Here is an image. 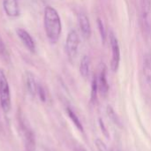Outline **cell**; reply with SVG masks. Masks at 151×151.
Masks as SVG:
<instances>
[{
  "mask_svg": "<svg viewBox=\"0 0 151 151\" xmlns=\"http://www.w3.org/2000/svg\"><path fill=\"white\" fill-rule=\"evenodd\" d=\"M43 24L48 40L51 43H57L61 35L62 24L58 12L52 6L45 7Z\"/></svg>",
  "mask_w": 151,
  "mask_h": 151,
  "instance_id": "6da1fadb",
  "label": "cell"
},
{
  "mask_svg": "<svg viewBox=\"0 0 151 151\" xmlns=\"http://www.w3.org/2000/svg\"><path fill=\"white\" fill-rule=\"evenodd\" d=\"M19 128L20 132L23 135V140L25 142V146L28 151H34L35 148V140L34 133L28 125L27 119L23 117L19 118Z\"/></svg>",
  "mask_w": 151,
  "mask_h": 151,
  "instance_id": "3957f363",
  "label": "cell"
},
{
  "mask_svg": "<svg viewBox=\"0 0 151 151\" xmlns=\"http://www.w3.org/2000/svg\"><path fill=\"white\" fill-rule=\"evenodd\" d=\"M97 92H98L97 77L96 76H94V78L92 80V84H91V102L92 103H95L96 101Z\"/></svg>",
  "mask_w": 151,
  "mask_h": 151,
  "instance_id": "2e32d148",
  "label": "cell"
},
{
  "mask_svg": "<svg viewBox=\"0 0 151 151\" xmlns=\"http://www.w3.org/2000/svg\"><path fill=\"white\" fill-rule=\"evenodd\" d=\"M78 22L83 37L85 39H88L91 35V25L89 19L85 13L80 12L78 14Z\"/></svg>",
  "mask_w": 151,
  "mask_h": 151,
  "instance_id": "9c48e42d",
  "label": "cell"
},
{
  "mask_svg": "<svg viewBox=\"0 0 151 151\" xmlns=\"http://www.w3.org/2000/svg\"><path fill=\"white\" fill-rule=\"evenodd\" d=\"M75 151H85L84 150H82V149H77Z\"/></svg>",
  "mask_w": 151,
  "mask_h": 151,
  "instance_id": "7402d4cb",
  "label": "cell"
},
{
  "mask_svg": "<svg viewBox=\"0 0 151 151\" xmlns=\"http://www.w3.org/2000/svg\"><path fill=\"white\" fill-rule=\"evenodd\" d=\"M16 34L19 39L22 42L23 45L32 53L35 52V42L30 34L23 28H17Z\"/></svg>",
  "mask_w": 151,
  "mask_h": 151,
  "instance_id": "8992f818",
  "label": "cell"
},
{
  "mask_svg": "<svg viewBox=\"0 0 151 151\" xmlns=\"http://www.w3.org/2000/svg\"><path fill=\"white\" fill-rule=\"evenodd\" d=\"M0 55L2 56L3 58H4L5 60H7L9 58V53L7 51V49L5 47L4 42H3L1 36H0Z\"/></svg>",
  "mask_w": 151,
  "mask_h": 151,
  "instance_id": "e0dca14e",
  "label": "cell"
},
{
  "mask_svg": "<svg viewBox=\"0 0 151 151\" xmlns=\"http://www.w3.org/2000/svg\"><path fill=\"white\" fill-rule=\"evenodd\" d=\"M90 58L87 55L83 56L81 60V64H80V73L81 75L83 78H88L89 75V71H90Z\"/></svg>",
  "mask_w": 151,
  "mask_h": 151,
  "instance_id": "7c38bea8",
  "label": "cell"
},
{
  "mask_svg": "<svg viewBox=\"0 0 151 151\" xmlns=\"http://www.w3.org/2000/svg\"><path fill=\"white\" fill-rule=\"evenodd\" d=\"M142 14L143 27L146 31L151 30V4L150 0L142 1Z\"/></svg>",
  "mask_w": 151,
  "mask_h": 151,
  "instance_id": "52a82bcc",
  "label": "cell"
},
{
  "mask_svg": "<svg viewBox=\"0 0 151 151\" xmlns=\"http://www.w3.org/2000/svg\"><path fill=\"white\" fill-rule=\"evenodd\" d=\"M144 75L148 83L151 84V59L147 58L144 61Z\"/></svg>",
  "mask_w": 151,
  "mask_h": 151,
  "instance_id": "9a60e30c",
  "label": "cell"
},
{
  "mask_svg": "<svg viewBox=\"0 0 151 151\" xmlns=\"http://www.w3.org/2000/svg\"><path fill=\"white\" fill-rule=\"evenodd\" d=\"M27 151H28V150H27Z\"/></svg>",
  "mask_w": 151,
  "mask_h": 151,
  "instance_id": "603a6c76",
  "label": "cell"
},
{
  "mask_svg": "<svg viewBox=\"0 0 151 151\" xmlns=\"http://www.w3.org/2000/svg\"><path fill=\"white\" fill-rule=\"evenodd\" d=\"M97 83H98V91L103 96H106L109 92V83L107 81L106 78V69L104 66L99 73V77L97 78Z\"/></svg>",
  "mask_w": 151,
  "mask_h": 151,
  "instance_id": "30bf717a",
  "label": "cell"
},
{
  "mask_svg": "<svg viewBox=\"0 0 151 151\" xmlns=\"http://www.w3.org/2000/svg\"><path fill=\"white\" fill-rule=\"evenodd\" d=\"M66 112L68 114V117L71 119V120L73 121V123L74 124V126L77 127L78 130H80L81 132H83V127H82V124L81 122L80 121L78 116L76 115V113L71 109V108H66Z\"/></svg>",
  "mask_w": 151,
  "mask_h": 151,
  "instance_id": "4fadbf2b",
  "label": "cell"
},
{
  "mask_svg": "<svg viewBox=\"0 0 151 151\" xmlns=\"http://www.w3.org/2000/svg\"><path fill=\"white\" fill-rule=\"evenodd\" d=\"M110 42L111 47V69L112 72H117L120 63V50L117 37L112 32L110 34Z\"/></svg>",
  "mask_w": 151,
  "mask_h": 151,
  "instance_id": "5b68a950",
  "label": "cell"
},
{
  "mask_svg": "<svg viewBox=\"0 0 151 151\" xmlns=\"http://www.w3.org/2000/svg\"><path fill=\"white\" fill-rule=\"evenodd\" d=\"M95 142H96V146L97 150L99 151H108V149H107L106 145L104 144V142L102 140L96 139Z\"/></svg>",
  "mask_w": 151,
  "mask_h": 151,
  "instance_id": "ffe728a7",
  "label": "cell"
},
{
  "mask_svg": "<svg viewBox=\"0 0 151 151\" xmlns=\"http://www.w3.org/2000/svg\"><path fill=\"white\" fill-rule=\"evenodd\" d=\"M97 24H98V27H99V31H100V35H101V38L103 40V42H104L106 40V33H105V29H104V26L103 21L98 19H97Z\"/></svg>",
  "mask_w": 151,
  "mask_h": 151,
  "instance_id": "ac0fdd59",
  "label": "cell"
},
{
  "mask_svg": "<svg viewBox=\"0 0 151 151\" xmlns=\"http://www.w3.org/2000/svg\"><path fill=\"white\" fill-rule=\"evenodd\" d=\"M26 86L27 89L31 96H35L37 94V86L38 84L35 81V75L31 72H27L26 73Z\"/></svg>",
  "mask_w": 151,
  "mask_h": 151,
  "instance_id": "8fae6325",
  "label": "cell"
},
{
  "mask_svg": "<svg viewBox=\"0 0 151 151\" xmlns=\"http://www.w3.org/2000/svg\"><path fill=\"white\" fill-rule=\"evenodd\" d=\"M106 112H107V115L109 116V118L111 119V121H112L115 125H117V126H119V127H121V121H120L119 118L118 117V115L116 114L115 111L113 110V108H112L111 105H108V106H107V108H106Z\"/></svg>",
  "mask_w": 151,
  "mask_h": 151,
  "instance_id": "5bb4252c",
  "label": "cell"
},
{
  "mask_svg": "<svg viewBox=\"0 0 151 151\" xmlns=\"http://www.w3.org/2000/svg\"><path fill=\"white\" fill-rule=\"evenodd\" d=\"M37 95L39 96V98L42 102H45L46 101V93L44 88H42V86H41L40 84H38L37 86Z\"/></svg>",
  "mask_w": 151,
  "mask_h": 151,
  "instance_id": "d6986e66",
  "label": "cell"
},
{
  "mask_svg": "<svg viewBox=\"0 0 151 151\" xmlns=\"http://www.w3.org/2000/svg\"><path fill=\"white\" fill-rule=\"evenodd\" d=\"M3 8L5 14L11 18L18 17L20 14L18 0H3Z\"/></svg>",
  "mask_w": 151,
  "mask_h": 151,
  "instance_id": "ba28073f",
  "label": "cell"
},
{
  "mask_svg": "<svg viewBox=\"0 0 151 151\" xmlns=\"http://www.w3.org/2000/svg\"><path fill=\"white\" fill-rule=\"evenodd\" d=\"M80 45V37L75 30H71L65 40V51L70 59H74Z\"/></svg>",
  "mask_w": 151,
  "mask_h": 151,
  "instance_id": "277c9868",
  "label": "cell"
},
{
  "mask_svg": "<svg viewBox=\"0 0 151 151\" xmlns=\"http://www.w3.org/2000/svg\"><path fill=\"white\" fill-rule=\"evenodd\" d=\"M99 126H100L101 130L103 131L104 134L106 137H109V133H108V131H107V129H106V127H105V125H104V121H103L102 119H99Z\"/></svg>",
  "mask_w": 151,
  "mask_h": 151,
  "instance_id": "44dd1931",
  "label": "cell"
},
{
  "mask_svg": "<svg viewBox=\"0 0 151 151\" xmlns=\"http://www.w3.org/2000/svg\"><path fill=\"white\" fill-rule=\"evenodd\" d=\"M0 104L4 113H8L11 110V93L10 87L4 72L0 69Z\"/></svg>",
  "mask_w": 151,
  "mask_h": 151,
  "instance_id": "7a4b0ae2",
  "label": "cell"
}]
</instances>
